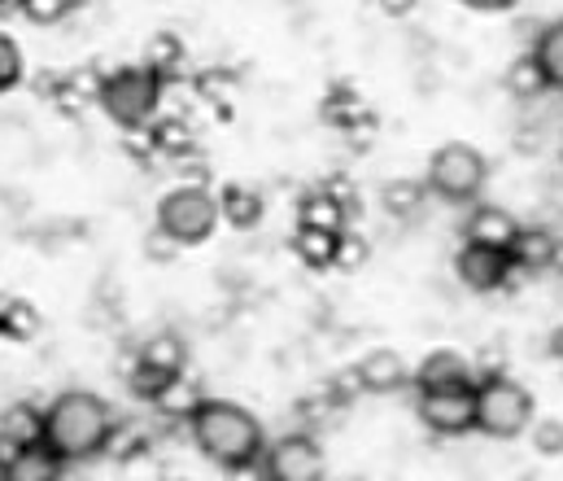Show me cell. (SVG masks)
Returning a JSON list of instances; mask_svg holds the SVG:
<instances>
[{
	"label": "cell",
	"mask_w": 563,
	"mask_h": 481,
	"mask_svg": "<svg viewBox=\"0 0 563 481\" xmlns=\"http://www.w3.org/2000/svg\"><path fill=\"white\" fill-rule=\"evenodd\" d=\"M188 429H192L197 451L206 460H214L219 469H228V473H241V469L258 464L263 451H267L258 416L250 407L232 403V398H201L188 412Z\"/></svg>",
	"instance_id": "1"
},
{
	"label": "cell",
	"mask_w": 563,
	"mask_h": 481,
	"mask_svg": "<svg viewBox=\"0 0 563 481\" xmlns=\"http://www.w3.org/2000/svg\"><path fill=\"white\" fill-rule=\"evenodd\" d=\"M40 442L53 447L66 464L92 460L114 442V407L92 390H66L44 407Z\"/></svg>",
	"instance_id": "2"
},
{
	"label": "cell",
	"mask_w": 563,
	"mask_h": 481,
	"mask_svg": "<svg viewBox=\"0 0 563 481\" xmlns=\"http://www.w3.org/2000/svg\"><path fill=\"white\" fill-rule=\"evenodd\" d=\"M162 92H166V79L153 66H119L114 75H106L97 84V106L123 132H141V128H148L157 119Z\"/></svg>",
	"instance_id": "3"
},
{
	"label": "cell",
	"mask_w": 563,
	"mask_h": 481,
	"mask_svg": "<svg viewBox=\"0 0 563 481\" xmlns=\"http://www.w3.org/2000/svg\"><path fill=\"white\" fill-rule=\"evenodd\" d=\"M538 407H533V394L503 376V372H489L485 381H476V434L485 438H498V442H511L520 434H529Z\"/></svg>",
	"instance_id": "4"
},
{
	"label": "cell",
	"mask_w": 563,
	"mask_h": 481,
	"mask_svg": "<svg viewBox=\"0 0 563 481\" xmlns=\"http://www.w3.org/2000/svg\"><path fill=\"white\" fill-rule=\"evenodd\" d=\"M489 184V162L476 145L467 141H450L441 145L432 158H428V171H423V188L450 206H467L481 197V188Z\"/></svg>",
	"instance_id": "5"
},
{
	"label": "cell",
	"mask_w": 563,
	"mask_h": 481,
	"mask_svg": "<svg viewBox=\"0 0 563 481\" xmlns=\"http://www.w3.org/2000/svg\"><path fill=\"white\" fill-rule=\"evenodd\" d=\"M223 223L219 197L201 184H179L157 201V232H166L175 245H201Z\"/></svg>",
	"instance_id": "6"
},
{
	"label": "cell",
	"mask_w": 563,
	"mask_h": 481,
	"mask_svg": "<svg viewBox=\"0 0 563 481\" xmlns=\"http://www.w3.org/2000/svg\"><path fill=\"white\" fill-rule=\"evenodd\" d=\"M420 412L423 429L437 438H463L476 425V385L459 381V385H428L420 390Z\"/></svg>",
	"instance_id": "7"
},
{
	"label": "cell",
	"mask_w": 563,
	"mask_h": 481,
	"mask_svg": "<svg viewBox=\"0 0 563 481\" xmlns=\"http://www.w3.org/2000/svg\"><path fill=\"white\" fill-rule=\"evenodd\" d=\"M263 469H267V481H323L328 460L310 434H284L280 442L263 451Z\"/></svg>",
	"instance_id": "8"
},
{
	"label": "cell",
	"mask_w": 563,
	"mask_h": 481,
	"mask_svg": "<svg viewBox=\"0 0 563 481\" xmlns=\"http://www.w3.org/2000/svg\"><path fill=\"white\" fill-rule=\"evenodd\" d=\"M454 272L459 281L472 289V294H494L511 281L516 263H511V250H494V245H481V241H463L459 259H454Z\"/></svg>",
	"instance_id": "9"
},
{
	"label": "cell",
	"mask_w": 563,
	"mask_h": 481,
	"mask_svg": "<svg viewBox=\"0 0 563 481\" xmlns=\"http://www.w3.org/2000/svg\"><path fill=\"white\" fill-rule=\"evenodd\" d=\"M354 376H358V385H363L367 394H398V390L411 381V368H407V359H402L398 350L380 346V350H367V354L358 359Z\"/></svg>",
	"instance_id": "10"
},
{
	"label": "cell",
	"mask_w": 563,
	"mask_h": 481,
	"mask_svg": "<svg viewBox=\"0 0 563 481\" xmlns=\"http://www.w3.org/2000/svg\"><path fill=\"white\" fill-rule=\"evenodd\" d=\"M62 469H66V460L53 447L26 442L0 460V481H62Z\"/></svg>",
	"instance_id": "11"
},
{
	"label": "cell",
	"mask_w": 563,
	"mask_h": 481,
	"mask_svg": "<svg viewBox=\"0 0 563 481\" xmlns=\"http://www.w3.org/2000/svg\"><path fill=\"white\" fill-rule=\"evenodd\" d=\"M516 232H520V223L503 206H476L467 215V241H481V245H494V250H511Z\"/></svg>",
	"instance_id": "12"
},
{
	"label": "cell",
	"mask_w": 563,
	"mask_h": 481,
	"mask_svg": "<svg viewBox=\"0 0 563 481\" xmlns=\"http://www.w3.org/2000/svg\"><path fill=\"white\" fill-rule=\"evenodd\" d=\"M219 215H223V223H232L236 232H250V228L263 223V193L250 188V184H228V188L219 193Z\"/></svg>",
	"instance_id": "13"
},
{
	"label": "cell",
	"mask_w": 563,
	"mask_h": 481,
	"mask_svg": "<svg viewBox=\"0 0 563 481\" xmlns=\"http://www.w3.org/2000/svg\"><path fill=\"white\" fill-rule=\"evenodd\" d=\"M297 223L301 228H323V232H341L350 219H345V206L336 197V188H310L297 206Z\"/></svg>",
	"instance_id": "14"
},
{
	"label": "cell",
	"mask_w": 563,
	"mask_h": 481,
	"mask_svg": "<svg viewBox=\"0 0 563 481\" xmlns=\"http://www.w3.org/2000/svg\"><path fill=\"white\" fill-rule=\"evenodd\" d=\"M555 245H560V237L551 228H520L511 241V263L525 272H547L555 263Z\"/></svg>",
	"instance_id": "15"
},
{
	"label": "cell",
	"mask_w": 563,
	"mask_h": 481,
	"mask_svg": "<svg viewBox=\"0 0 563 481\" xmlns=\"http://www.w3.org/2000/svg\"><path fill=\"white\" fill-rule=\"evenodd\" d=\"M40 429H44V412L31 407V403H13L4 416H0V460L26 442H40Z\"/></svg>",
	"instance_id": "16"
},
{
	"label": "cell",
	"mask_w": 563,
	"mask_h": 481,
	"mask_svg": "<svg viewBox=\"0 0 563 481\" xmlns=\"http://www.w3.org/2000/svg\"><path fill=\"white\" fill-rule=\"evenodd\" d=\"M459 381H472V368H467V359L459 354V350H432V354H423V363L416 368V385L428 390V385H459Z\"/></svg>",
	"instance_id": "17"
},
{
	"label": "cell",
	"mask_w": 563,
	"mask_h": 481,
	"mask_svg": "<svg viewBox=\"0 0 563 481\" xmlns=\"http://www.w3.org/2000/svg\"><path fill=\"white\" fill-rule=\"evenodd\" d=\"M533 62L547 79V88H560L563 92V18L547 22L538 31V44H533Z\"/></svg>",
	"instance_id": "18"
},
{
	"label": "cell",
	"mask_w": 563,
	"mask_h": 481,
	"mask_svg": "<svg viewBox=\"0 0 563 481\" xmlns=\"http://www.w3.org/2000/svg\"><path fill=\"white\" fill-rule=\"evenodd\" d=\"M336 237H341V232H323V228H301V223H297L292 250H297V259H301L306 267L323 272V267L336 263Z\"/></svg>",
	"instance_id": "19"
},
{
	"label": "cell",
	"mask_w": 563,
	"mask_h": 481,
	"mask_svg": "<svg viewBox=\"0 0 563 481\" xmlns=\"http://www.w3.org/2000/svg\"><path fill=\"white\" fill-rule=\"evenodd\" d=\"M380 201H385V210L394 219H416L423 210V201H428V188H423L420 179H411V175H398V179H389L380 188Z\"/></svg>",
	"instance_id": "20"
},
{
	"label": "cell",
	"mask_w": 563,
	"mask_h": 481,
	"mask_svg": "<svg viewBox=\"0 0 563 481\" xmlns=\"http://www.w3.org/2000/svg\"><path fill=\"white\" fill-rule=\"evenodd\" d=\"M136 359H141L144 368L162 372V376H179V372H184V341H179L175 332H157V337L144 341Z\"/></svg>",
	"instance_id": "21"
},
{
	"label": "cell",
	"mask_w": 563,
	"mask_h": 481,
	"mask_svg": "<svg viewBox=\"0 0 563 481\" xmlns=\"http://www.w3.org/2000/svg\"><path fill=\"white\" fill-rule=\"evenodd\" d=\"M0 332L13 341H26L40 332V311L22 298H0Z\"/></svg>",
	"instance_id": "22"
},
{
	"label": "cell",
	"mask_w": 563,
	"mask_h": 481,
	"mask_svg": "<svg viewBox=\"0 0 563 481\" xmlns=\"http://www.w3.org/2000/svg\"><path fill=\"white\" fill-rule=\"evenodd\" d=\"M507 88H511L516 97H538V92H547V79H542V70H538L533 53L520 57V62H511V70H507Z\"/></svg>",
	"instance_id": "23"
},
{
	"label": "cell",
	"mask_w": 563,
	"mask_h": 481,
	"mask_svg": "<svg viewBox=\"0 0 563 481\" xmlns=\"http://www.w3.org/2000/svg\"><path fill=\"white\" fill-rule=\"evenodd\" d=\"M529 438H533V451H538V456H551V460L563 456V420H551V416L538 420V416H533Z\"/></svg>",
	"instance_id": "24"
},
{
	"label": "cell",
	"mask_w": 563,
	"mask_h": 481,
	"mask_svg": "<svg viewBox=\"0 0 563 481\" xmlns=\"http://www.w3.org/2000/svg\"><path fill=\"white\" fill-rule=\"evenodd\" d=\"M18 79H22V48L13 35L0 31V92L18 88Z\"/></svg>",
	"instance_id": "25"
},
{
	"label": "cell",
	"mask_w": 563,
	"mask_h": 481,
	"mask_svg": "<svg viewBox=\"0 0 563 481\" xmlns=\"http://www.w3.org/2000/svg\"><path fill=\"white\" fill-rule=\"evenodd\" d=\"M363 263H367V241H363L358 232H345V228H341V237H336V263H332V267L354 272V267H363Z\"/></svg>",
	"instance_id": "26"
},
{
	"label": "cell",
	"mask_w": 563,
	"mask_h": 481,
	"mask_svg": "<svg viewBox=\"0 0 563 481\" xmlns=\"http://www.w3.org/2000/svg\"><path fill=\"white\" fill-rule=\"evenodd\" d=\"M18 4H22V18L35 22V26H53V22H62L70 13L66 0H18Z\"/></svg>",
	"instance_id": "27"
},
{
	"label": "cell",
	"mask_w": 563,
	"mask_h": 481,
	"mask_svg": "<svg viewBox=\"0 0 563 481\" xmlns=\"http://www.w3.org/2000/svg\"><path fill=\"white\" fill-rule=\"evenodd\" d=\"M179 57H184L179 40H175V35H157V40H153V53H148V62H144V66H153V70L166 79V75L175 70V62H179Z\"/></svg>",
	"instance_id": "28"
},
{
	"label": "cell",
	"mask_w": 563,
	"mask_h": 481,
	"mask_svg": "<svg viewBox=\"0 0 563 481\" xmlns=\"http://www.w3.org/2000/svg\"><path fill=\"white\" fill-rule=\"evenodd\" d=\"M175 250H179V245H175V241H170L166 232H157V228H153V237H148V259H157V263H166V259H170Z\"/></svg>",
	"instance_id": "29"
},
{
	"label": "cell",
	"mask_w": 563,
	"mask_h": 481,
	"mask_svg": "<svg viewBox=\"0 0 563 481\" xmlns=\"http://www.w3.org/2000/svg\"><path fill=\"white\" fill-rule=\"evenodd\" d=\"M459 4H467V9H476V13H507L516 0H459Z\"/></svg>",
	"instance_id": "30"
},
{
	"label": "cell",
	"mask_w": 563,
	"mask_h": 481,
	"mask_svg": "<svg viewBox=\"0 0 563 481\" xmlns=\"http://www.w3.org/2000/svg\"><path fill=\"white\" fill-rule=\"evenodd\" d=\"M376 4H380V9L389 13V18H407V13H411V9L420 4V0H376Z\"/></svg>",
	"instance_id": "31"
},
{
	"label": "cell",
	"mask_w": 563,
	"mask_h": 481,
	"mask_svg": "<svg viewBox=\"0 0 563 481\" xmlns=\"http://www.w3.org/2000/svg\"><path fill=\"white\" fill-rule=\"evenodd\" d=\"M551 267H555V272H560V276H563V241H560V245H555V263H551Z\"/></svg>",
	"instance_id": "32"
},
{
	"label": "cell",
	"mask_w": 563,
	"mask_h": 481,
	"mask_svg": "<svg viewBox=\"0 0 563 481\" xmlns=\"http://www.w3.org/2000/svg\"><path fill=\"white\" fill-rule=\"evenodd\" d=\"M66 4H70V9H79V4H88V0H66Z\"/></svg>",
	"instance_id": "33"
},
{
	"label": "cell",
	"mask_w": 563,
	"mask_h": 481,
	"mask_svg": "<svg viewBox=\"0 0 563 481\" xmlns=\"http://www.w3.org/2000/svg\"><path fill=\"white\" fill-rule=\"evenodd\" d=\"M0 337H4V332H0Z\"/></svg>",
	"instance_id": "34"
},
{
	"label": "cell",
	"mask_w": 563,
	"mask_h": 481,
	"mask_svg": "<svg viewBox=\"0 0 563 481\" xmlns=\"http://www.w3.org/2000/svg\"><path fill=\"white\" fill-rule=\"evenodd\" d=\"M0 4H4V0H0Z\"/></svg>",
	"instance_id": "35"
}]
</instances>
